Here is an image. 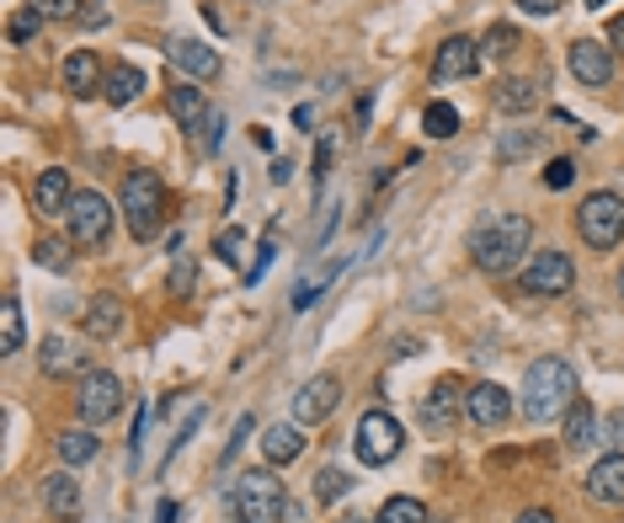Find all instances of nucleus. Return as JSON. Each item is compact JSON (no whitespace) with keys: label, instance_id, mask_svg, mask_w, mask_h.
<instances>
[{"label":"nucleus","instance_id":"f257e3e1","mask_svg":"<svg viewBox=\"0 0 624 523\" xmlns=\"http://www.w3.org/2000/svg\"><path fill=\"white\" fill-rule=\"evenodd\" d=\"M529 241H534V224L523 215H486L470 230V262L480 273H507L529 257Z\"/></svg>","mask_w":624,"mask_h":523},{"label":"nucleus","instance_id":"f03ea898","mask_svg":"<svg viewBox=\"0 0 624 523\" xmlns=\"http://www.w3.org/2000/svg\"><path fill=\"white\" fill-rule=\"evenodd\" d=\"M576 406V369L565 358H534L523 374V417L529 422H555Z\"/></svg>","mask_w":624,"mask_h":523},{"label":"nucleus","instance_id":"7ed1b4c3","mask_svg":"<svg viewBox=\"0 0 624 523\" xmlns=\"http://www.w3.org/2000/svg\"><path fill=\"white\" fill-rule=\"evenodd\" d=\"M230 508H236V523H283L289 519V492H283V481L262 464V470H246L236 481Z\"/></svg>","mask_w":624,"mask_h":523},{"label":"nucleus","instance_id":"20e7f679","mask_svg":"<svg viewBox=\"0 0 624 523\" xmlns=\"http://www.w3.org/2000/svg\"><path fill=\"white\" fill-rule=\"evenodd\" d=\"M123 219H128V236H134V241H155V236H160L166 187H160L155 171H128V177H123Z\"/></svg>","mask_w":624,"mask_h":523},{"label":"nucleus","instance_id":"39448f33","mask_svg":"<svg viewBox=\"0 0 624 523\" xmlns=\"http://www.w3.org/2000/svg\"><path fill=\"white\" fill-rule=\"evenodd\" d=\"M576 236L593 251H614L624 241V198L620 192H593L576 209Z\"/></svg>","mask_w":624,"mask_h":523},{"label":"nucleus","instance_id":"423d86ee","mask_svg":"<svg viewBox=\"0 0 624 523\" xmlns=\"http://www.w3.org/2000/svg\"><path fill=\"white\" fill-rule=\"evenodd\" d=\"M107 230H113V203L91 187H75V198L64 209V236L75 247H96V241H107Z\"/></svg>","mask_w":624,"mask_h":523},{"label":"nucleus","instance_id":"0eeeda50","mask_svg":"<svg viewBox=\"0 0 624 523\" xmlns=\"http://www.w3.org/2000/svg\"><path fill=\"white\" fill-rule=\"evenodd\" d=\"M401 443H406V432H401V422L389 417V411H363V422H357L353 432V449L363 464H389L395 454H401Z\"/></svg>","mask_w":624,"mask_h":523},{"label":"nucleus","instance_id":"6e6552de","mask_svg":"<svg viewBox=\"0 0 624 523\" xmlns=\"http://www.w3.org/2000/svg\"><path fill=\"white\" fill-rule=\"evenodd\" d=\"M75 400H81V422H107V417H118L123 411V379L107 369H86L81 374V390H75Z\"/></svg>","mask_w":624,"mask_h":523},{"label":"nucleus","instance_id":"1a4fd4ad","mask_svg":"<svg viewBox=\"0 0 624 523\" xmlns=\"http://www.w3.org/2000/svg\"><path fill=\"white\" fill-rule=\"evenodd\" d=\"M571 283H576V268L565 251H539L523 262V289L539 300H561V294H571Z\"/></svg>","mask_w":624,"mask_h":523},{"label":"nucleus","instance_id":"9d476101","mask_svg":"<svg viewBox=\"0 0 624 523\" xmlns=\"http://www.w3.org/2000/svg\"><path fill=\"white\" fill-rule=\"evenodd\" d=\"M342 406V379L336 374H315L304 390H294V422H326L331 411Z\"/></svg>","mask_w":624,"mask_h":523},{"label":"nucleus","instance_id":"9b49d317","mask_svg":"<svg viewBox=\"0 0 624 523\" xmlns=\"http://www.w3.org/2000/svg\"><path fill=\"white\" fill-rule=\"evenodd\" d=\"M465 417H470L476 428H502L507 417H512V396H507L502 385H491V379L465 385Z\"/></svg>","mask_w":624,"mask_h":523},{"label":"nucleus","instance_id":"f8f14e48","mask_svg":"<svg viewBox=\"0 0 624 523\" xmlns=\"http://www.w3.org/2000/svg\"><path fill=\"white\" fill-rule=\"evenodd\" d=\"M459 411H465V385L459 379H438L427 400H422V428L427 432H444L459 422Z\"/></svg>","mask_w":624,"mask_h":523},{"label":"nucleus","instance_id":"ddd939ff","mask_svg":"<svg viewBox=\"0 0 624 523\" xmlns=\"http://www.w3.org/2000/svg\"><path fill=\"white\" fill-rule=\"evenodd\" d=\"M571 75L582 86H609L614 81V49H603L593 38H576L571 43Z\"/></svg>","mask_w":624,"mask_h":523},{"label":"nucleus","instance_id":"4468645a","mask_svg":"<svg viewBox=\"0 0 624 523\" xmlns=\"http://www.w3.org/2000/svg\"><path fill=\"white\" fill-rule=\"evenodd\" d=\"M480 70V43L476 38H444L438 54H433V75L438 81H465Z\"/></svg>","mask_w":624,"mask_h":523},{"label":"nucleus","instance_id":"2eb2a0df","mask_svg":"<svg viewBox=\"0 0 624 523\" xmlns=\"http://www.w3.org/2000/svg\"><path fill=\"white\" fill-rule=\"evenodd\" d=\"M38 369L49 374V379H81L86 374V347H75V342H64V337H49L43 347H38Z\"/></svg>","mask_w":624,"mask_h":523},{"label":"nucleus","instance_id":"dca6fc26","mask_svg":"<svg viewBox=\"0 0 624 523\" xmlns=\"http://www.w3.org/2000/svg\"><path fill=\"white\" fill-rule=\"evenodd\" d=\"M70 198H75V187H70V171H64V166L38 171V182H32V209H38V215H64Z\"/></svg>","mask_w":624,"mask_h":523},{"label":"nucleus","instance_id":"f3484780","mask_svg":"<svg viewBox=\"0 0 624 523\" xmlns=\"http://www.w3.org/2000/svg\"><path fill=\"white\" fill-rule=\"evenodd\" d=\"M64 92L70 96H96L102 86H107V75H102V60L91 54V49H75L70 60H64Z\"/></svg>","mask_w":624,"mask_h":523},{"label":"nucleus","instance_id":"a211bd4d","mask_svg":"<svg viewBox=\"0 0 624 523\" xmlns=\"http://www.w3.org/2000/svg\"><path fill=\"white\" fill-rule=\"evenodd\" d=\"M587 496L593 502H614V508H624V454H603V460L587 470Z\"/></svg>","mask_w":624,"mask_h":523},{"label":"nucleus","instance_id":"6ab92c4d","mask_svg":"<svg viewBox=\"0 0 624 523\" xmlns=\"http://www.w3.org/2000/svg\"><path fill=\"white\" fill-rule=\"evenodd\" d=\"M43 508L54 513V519H81V475H70V470H60V475H49L43 481Z\"/></svg>","mask_w":624,"mask_h":523},{"label":"nucleus","instance_id":"aec40b11","mask_svg":"<svg viewBox=\"0 0 624 523\" xmlns=\"http://www.w3.org/2000/svg\"><path fill=\"white\" fill-rule=\"evenodd\" d=\"M166 54H171V64H177V70L198 75V81H214V75H219V54H214L208 43H198V38H177Z\"/></svg>","mask_w":624,"mask_h":523},{"label":"nucleus","instance_id":"412c9836","mask_svg":"<svg viewBox=\"0 0 624 523\" xmlns=\"http://www.w3.org/2000/svg\"><path fill=\"white\" fill-rule=\"evenodd\" d=\"M597 428H603V417H597L587 400H576V406L565 411V449H571V454H587L597 438H603Z\"/></svg>","mask_w":624,"mask_h":523},{"label":"nucleus","instance_id":"4be33fe9","mask_svg":"<svg viewBox=\"0 0 624 523\" xmlns=\"http://www.w3.org/2000/svg\"><path fill=\"white\" fill-rule=\"evenodd\" d=\"M81 332L86 337H118L123 332V300L118 294H96L86 305V315H81Z\"/></svg>","mask_w":624,"mask_h":523},{"label":"nucleus","instance_id":"5701e85b","mask_svg":"<svg viewBox=\"0 0 624 523\" xmlns=\"http://www.w3.org/2000/svg\"><path fill=\"white\" fill-rule=\"evenodd\" d=\"M262 454H268V464H294L304 454V432H294V417L262 432Z\"/></svg>","mask_w":624,"mask_h":523},{"label":"nucleus","instance_id":"b1692460","mask_svg":"<svg viewBox=\"0 0 624 523\" xmlns=\"http://www.w3.org/2000/svg\"><path fill=\"white\" fill-rule=\"evenodd\" d=\"M166 102H171V118L181 128H198L208 118V92H198V86H166Z\"/></svg>","mask_w":624,"mask_h":523},{"label":"nucleus","instance_id":"393cba45","mask_svg":"<svg viewBox=\"0 0 624 523\" xmlns=\"http://www.w3.org/2000/svg\"><path fill=\"white\" fill-rule=\"evenodd\" d=\"M139 92H145V70H139V64H118V70H107V86H102V96H107L113 107H128Z\"/></svg>","mask_w":624,"mask_h":523},{"label":"nucleus","instance_id":"a878e982","mask_svg":"<svg viewBox=\"0 0 624 523\" xmlns=\"http://www.w3.org/2000/svg\"><path fill=\"white\" fill-rule=\"evenodd\" d=\"M342 268H347V262L336 257V262H326V268H315V273L299 278V283H294V310H310V305H315V300H321V289H331V283L342 278Z\"/></svg>","mask_w":624,"mask_h":523},{"label":"nucleus","instance_id":"bb28decb","mask_svg":"<svg viewBox=\"0 0 624 523\" xmlns=\"http://www.w3.org/2000/svg\"><path fill=\"white\" fill-rule=\"evenodd\" d=\"M497 107H502V113H534L539 107V81H518V75L502 81V86H497Z\"/></svg>","mask_w":624,"mask_h":523},{"label":"nucleus","instance_id":"cd10ccee","mask_svg":"<svg viewBox=\"0 0 624 523\" xmlns=\"http://www.w3.org/2000/svg\"><path fill=\"white\" fill-rule=\"evenodd\" d=\"M54 449H60V460H64V464H91L102 443H96V432L70 428V432H60V438H54Z\"/></svg>","mask_w":624,"mask_h":523},{"label":"nucleus","instance_id":"c85d7f7f","mask_svg":"<svg viewBox=\"0 0 624 523\" xmlns=\"http://www.w3.org/2000/svg\"><path fill=\"white\" fill-rule=\"evenodd\" d=\"M70 247H75V241H70V236H38V247H32V262H38V268H49V273H70Z\"/></svg>","mask_w":624,"mask_h":523},{"label":"nucleus","instance_id":"c756f323","mask_svg":"<svg viewBox=\"0 0 624 523\" xmlns=\"http://www.w3.org/2000/svg\"><path fill=\"white\" fill-rule=\"evenodd\" d=\"M422 134H427V139H454V134H459V113H454L448 102H427V107H422Z\"/></svg>","mask_w":624,"mask_h":523},{"label":"nucleus","instance_id":"7c9ffc66","mask_svg":"<svg viewBox=\"0 0 624 523\" xmlns=\"http://www.w3.org/2000/svg\"><path fill=\"white\" fill-rule=\"evenodd\" d=\"M539 145H544V134H539V128H512V134H502V139H497V155H502L507 166H512V160H529Z\"/></svg>","mask_w":624,"mask_h":523},{"label":"nucleus","instance_id":"2f4dec72","mask_svg":"<svg viewBox=\"0 0 624 523\" xmlns=\"http://www.w3.org/2000/svg\"><path fill=\"white\" fill-rule=\"evenodd\" d=\"M22 347H28L22 310H17V300H6V305H0V353H22Z\"/></svg>","mask_w":624,"mask_h":523},{"label":"nucleus","instance_id":"473e14b6","mask_svg":"<svg viewBox=\"0 0 624 523\" xmlns=\"http://www.w3.org/2000/svg\"><path fill=\"white\" fill-rule=\"evenodd\" d=\"M374 519H379V523H427V508H422L416 496H389Z\"/></svg>","mask_w":624,"mask_h":523},{"label":"nucleus","instance_id":"72a5a7b5","mask_svg":"<svg viewBox=\"0 0 624 523\" xmlns=\"http://www.w3.org/2000/svg\"><path fill=\"white\" fill-rule=\"evenodd\" d=\"M518 43H523V32L497 22V28L486 32V43H480V54H491V60H507V54H518Z\"/></svg>","mask_w":624,"mask_h":523},{"label":"nucleus","instance_id":"f704fd0d","mask_svg":"<svg viewBox=\"0 0 624 523\" xmlns=\"http://www.w3.org/2000/svg\"><path fill=\"white\" fill-rule=\"evenodd\" d=\"M347 492H353V475H347V470L326 464V470L315 475V496H321V502H336V496H347Z\"/></svg>","mask_w":624,"mask_h":523},{"label":"nucleus","instance_id":"c9c22d12","mask_svg":"<svg viewBox=\"0 0 624 523\" xmlns=\"http://www.w3.org/2000/svg\"><path fill=\"white\" fill-rule=\"evenodd\" d=\"M193 278H198V262L181 257L177 268H171V278H166V294H171V300H187V294H193Z\"/></svg>","mask_w":624,"mask_h":523},{"label":"nucleus","instance_id":"e433bc0d","mask_svg":"<svg viewBox=\"0 0 624 523\" xmlns=\"http://www.w3.org/2000/svg\"><path fill=\"white\" fill-rule=\"evenodd\" d=\"M28 11H38L43 22H70L81 11V0H28Z\"/></svg>","mask_w":624,"mask_h":523},{"label":"nucleus","instance_id":"4c0bfd02","mask_svg":"<svg viewBox=\"0 0 624 523\" xmlns=\"http://www.w3.org/2000/svg\"><path fill=\"white\" fill-rule=\"evenodd\" d=\"M571 182H576V160H565V155H555V160L544 166V187H550V192H565Z\"/></svg>","mask_w":624,"mask_h":523},{"label":"nucleus","instance_id":"58836bf2","mask_svg":"<svg viewBox=\"0 0 624 523\" xmlns=\"http://www.w3.org/2000/svg\"><path fill=\"white\" fill-rule=\"evenodd\" d=\"M38 32H43V17H38V11H22V17H11L6 38H11V43H28V38H38Z\"/></svg>","mask_w":624,"mask_h":523},{"label":"nucleus","instance_id":"ea45409f","mask_svg":"<svg viewBox=\"0 0 624 523\" xmlns=\"http://www.w3.org/2000/svg\"><path fill=\"white\" fill-rule=\"evenodd\" d=\"M246 432H257V417H251V411H246V417H240L236 422V432H230V443H225V464L236 460L240 454V443H246Z\"/></svg>","mask_w":624,"mask_h":523},{"label":"nucleus","instance_id":"a19ab883","mask_svg":"<svg viewBox=\"0 0 624 523\" xmlns=\"http://www.w3.org/2000/svg\"><path fill=\"white\" fill-rule=\"evenodd\" d=\"M204 428V406H198V411H193V417H187V422H181V432H177V443H171V449H166V460H177L181 449H187V438H193V432Z\"/></svg>","mask_w":624,"mask_h":523},{"label":"nucleus","instance_id":"79ce46f5","mask_svg":"<svg viewBox=\"0 0 624 523\" xmlns=\"http://www.w3.org/2000/svg\"><path fill=\"white\" fill-rule=\"evenodd\" d=\"M240 241H246V236H240V230H225V236H219V241H214V251H219V257H225V262H236V257H240Z\"/></svg>","mask_w":624,"mask_h":523},{"label":"nucleus","instance_id":"37998d69","mask_svg":"<svg viewBox=\"0 0 624 523\" xmlns=\"http://www.w3.org/2000/svg\"><path fill=\"white\" fill-rule=\"evenodd\" d=\"M331 155H336V139H321V150H315V177H321V182H326V171H331Z\"/></svg>","mask_w":624,"mask_h":523},{"label":"nucleus","instance_id":"c03bdc74","mask_svg":"<svg viewBox=\"0 0 624 523\" xmlns=\"http://www.w3.org/2000/svg\"><path fill=\"white\" fill-rule=\"evenodd\" d=\"M272 251H278L272 241H262V247H257V262H251V273H246L251 283H262V273H268V262H272Z\"/></svg>","mask_w":624,"mask_h":523},{"label":"nucleus","instance_id":"a18cd8bd","mask_svg":"<svg viewBox=\"0 0 624 523\" xmlns=\"http://www.w3.org/2000/svg\"><path fill=\"white\" fill-rule=\"evenodd\" d=\"M518 6H523L529 17H555V11H561L565 0H518Z\"/></svg>","mask_w":624,"mask_h":523},{"label":"nucleus","instance_id":"49530a36","mask_svg":"<svg viewBox=\"0 0 624 523\" xmlns=\"http://www.w3.org/2000/svg\"><path fill=\"white\" fill-rule=\"evenodd\" d=\"M512 523H555V513L550 508H529V513H518Z\"/></svg>","mask_w":624,"mask_h":523},{"label":"nucleus","instance_id":"de8ad7c7","mask_svg":"<svg viewBox=\"0 0 624 523\" xmlns=\"http://www.w3.org/2000/svg\"><path fill=\"white\" fill-rule=\"evenodd\" d=\"M155 523H177V502H171V496H166V502L155 508Z\"/></svg>","mask_w":624,"mask_h":523},{"label":"nucleus","instance_id":"09e8293b","mask_svg":"<svg viewBox=\"0 0 624 523\" xmlns=\"http://www.w3.org/2000/svg\"><path fill=\"white\" fill-rule=\"evenodd\" d=\"M609 43H614V49L624 54V17H614V22H609Z\"/></svg>","mask_w":624,"mask_h":523},{"label":"nucleus","instance_id":"8fccbe9b","mask_svg":"<svg viewBox=\"0 0 624 523\" xmlns=\"http://www.w3.org/2000/svg\"><path fill=\"white\" fill-rule=\"evenodd\" d=\"M289 177H294V166H289V160L278 155V160H272V182H289Z\"/></svg>","mask_w":624,"mask_h":523},{"label":"nucleus","instance_id":"3c124183","mask_svg":"<svg viewBox=\"0 0 624 523\" xmlns=\"http://www.w3.org/2000/svg\"><path fill=\"white\" fill-rule=\"evenodd\" d=\"M603 438H609V443H620V438H624V411H620V417H609V432H603Z\"/></svg>","mask_w":624,"mask_h":523},{"label":"nucleus","instance_id":"603ef678","mask_svg":"<svg viewBox=\"0 0 624 523\" xmlns=\"http://www.w3.org/2000/svg\"><path fill=\"white\" fill-rule=\"evenodd\" d=\"M336 523H379L374 513H347V519H336Z\"/></svg>","mask_w":624,"mask_h":523},{"label":"nucleus","instance_id":"864d4df0","mask_svg":"<svg viewBox=\"0 0 624 523\" xmlns=\"http://www.w3.org/2000/svg\"><path fill=\"white\" fill-rule=\"evenodd\" d=\"M620 300H624V273H620Z\"/></svg>","mask_w":624,"mask_h":523},{"label":"nucleus","instance_id":"5fc2aeb1","mask_svg":"<svg viewBox=\"0 0 624 523\" xmlns=\"http://www.w3.org/2000/svg\"><path fill=\"white\" fill-rule=\"evenodd\" d=\"M587 6H609V0H587Z\"/></svg>","mask_w":624,"mask_h":523}]
</instances>
